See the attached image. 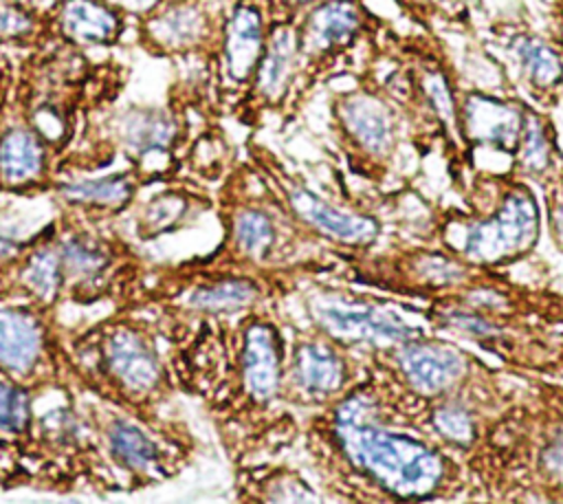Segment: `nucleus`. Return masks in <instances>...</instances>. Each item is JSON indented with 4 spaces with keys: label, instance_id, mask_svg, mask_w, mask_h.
<instances>
[{
    "label": "nucleus",
    "instance_id": "obj_23",
    "mask_svg": "<svg viewBox=\"0 0 563 504\" xmlns=\"http://www.w3.org/2000/svg\"><path fill=\"white\" fill-rule=\"evenodd\" d=\"M528 108L486 92H466L460 101V134L466 141L515 154Z\"/></svg>",
    "mask_w": 563,
    "mask_h": 504
},
{
    "label": "nucleus",
    "instance_id": "obj_9",
    "mask_svg": "<svg viewBox=\"0 0 563 504\" xmlns=\"http://www.w3.org/2000/svg\"><path fill=\"white\" fill-rule=\"evenodd\" d=\"M106 134L110 147L128 158L145 187L185 176L187 117L180 108L125 106L108 117Z\"/></svg>",
    "mask_w": 563,
    "mask_h": 504
},
{
    "label": "nucleus",
    "instance_id": "obj_6",
    "mask_svg": "<svg viewBox=\"0 0 563 504\" xmlns=\"http://www.w3.org/2000/svg\"><path fill=\"white\" fill-rule=\"evenodd\" d=\"M55 240L64 275V302L79 306L103 299L125 306L143 286L150 264L117 222L97 224L57 211Z\"/></svg>",
    "mask_w": 563,
    "mask_h": 504
},
{
    "label": "nucleus",
    "instance_id": "obj_11",
    "mask_svg": "<svg viewBox=\"0 0 563 504\" xmlns=\"http://www.w3.org/2000/svg\"><path fill=\"white\" fill-rule=\"evenodd\" d=\"M299 77L297 18H271L264 53L246 90L231 106V112L246 123H255L268 114H290L297 108Z\"/></svg>",
    "mask_w": 563,
    "mask_h": 504
},
{
    "label": "nucleus",
    "instance_id": "obj_16",
    "mask_svg": "<svg viewBox=\"0 0 563 504\" xmlns=\"http://www.w3.org/2000/svg\"><path fill=\"white\" fill-rule=\"evenodd\" d=\"M143 180L132 167L108 174H59L48 191L59 213L86 222H119L134 207Z\"/></svg>",
    "mask_w": 563,
    "mask_h": 504
},
{
    "label": "nucleus",
    "instance_id": "obj_29",
    "mask_svg": "<svg viewBox=\"0 0 563 504\" xmlns=\"http://www.w3.org/2000/svg\"><path fill=\"white\" fill-rule=\"evenodd\" d=\"M552 136L548 121H543L534 110L528 108V117L523 123V132L519 139V145L515 150V156L519 163L530 172H541L552 161Z\"/></svg>",
    "mask_w": 563,
    "mask_h": 504
},
{
    "label": "nucleus",
    "instance_id": "obj_27",
    "mask_svg": "<svg viewBox=\"0 0 563 504\" xmlns=\"http://www.w3.org/2000/svg\"><path fill=\"white\" fill-rule=\"evenodd\" d=\"M398 365L407 381L420 392H440L453 385L464 372V359L446 346H411L398 352Z\"/></svg>",
    "mask_w": 563,
    "mask_h": 504
},
{
    "label": "nucleus",
    "instance_id": "obj_31",
    "mask_svg": "<svg viewBox=\"0 0 563 504\" xmlns=\"http://www.w3.org/2000/svg\"><path fill=\"white\" fill-rule=\"evenodd\" d=\"M396 2L422 20H431L435 15H455L462 9L460 0H396Z\"/></svg>",
    "mask_w": 563,
    "mask_h": 504
},
{
    "label": "nucleus",
    "instance_id": "obj_18",
    "mask_svg": "<svg viewBox=\"0 0 563 504\" xmlns=\"http://www.w3.org/2000/svg\"><path fill=\"white\" fill-rule=\"evenodd\" d=\"M211 207H216V198L200 180L187 176L167 180L125 213L130 218L128 235L136 244L156 242L187 229Z\"/></svg>",
    "mask_w": 563,
    "mask_h": 504
},
{
    "label": "nucleus",
    "instance_id": "obj_25",
    "mask_svg": "<svg viewBox=\"0 0 563 504\" xmlns=\"http://www.w3.org/2000/svg\"><path fill=\"white\" fill-rule=\"evenodd\" d=\"M235 500L240 502H308V500H317V493L295 469L253 460L235 467Z\"/></svg>",
    "mask_w": 563,
    "mask_h": 504
},
{
    "label": "nucleus",
    "instance_id": "obj_35",
    "mask_svg": "<svg viewBox=\"0 0 563 504\" xmlns=\"http://www.w3.org/2000/svg\"><path fill=\"white\" fill-rule=\"evenodd\" d=\"M554 229H556V233H559V240L563 242V207L556 211V216H554Z\"/></svg>",
    "mask_w": 563,
    "mask_h": 504
},
{
    "label": "nucleus",
    "instance_id": "obj_12",
    "mask_svg": "<svg viewBox=\"0 0 563 504\" xmlns=\"http://www.w3.org/2000/svg\"><path fill=\"white\" fill-rule=\"evenodd\" d=\"M372 20L363 0H323L297 18L301 55L297 106L314 81L356 46Z\"/></svg>",
    "mask_w": 563,
    "mask_h": 504
},
{
    "label": "nucleus",
    "instance_id": "obj_2",
    "mask_svg": "<svg viewBox=\"0 0 563 504\" xmlns=\"http://www.w3.org/2000/svg\"><path fill=\"white\" fill-rule=\"evenodd\" d=\"M299 277L301 271L242 273L205 269L185 260L174 266H152L143 286L125 306L147 313L158 328L229 321L282 304Z\"/></svg>",
    "mask_w": 563,
    "mask_h": 504
},
{
    "label": "nucleus",
    "instance_id": "obj_30",
    "mask_svg": "<svg viewBox=\"0 0 563 504\" xmlns=\"http://www.w3.org/2000/svg\"><path fill=\"white\" fill-rule=\"evenodd\" d=\"M435 425L449 440L468 442L473 438L471 418L460 409H440L435 414Z\"/></svg>",
    "mask_w": 563,
    "mask_h": 504
},
{
    "label": "nucleus",
    "instance_id": "obj_21",
    "mask_svg": "<svg viewBox=\"0 0 563 504\" xmlns=\"http://www.w3.org/2000/svg\"><path fill=\"white\" fill-rule=\"evenodd\" d=\"M539 231V211L530 194L512 191L495 218L477 222L464 242L468 258L477 262H499L532 246Z\"/></svg>",
    "mask_w": 563,
    "mask_h": 504
},
{
    "label": "nucleus",
    "instance_id": "obj_34",
    "mask_svg": "<svg viewBox=\"0 0 563 504\" xmlns=\"http://www.w3.org/2000/svg\"><path fill=\"white\" fill-rule=\"evenodd\" d=\"M15 88V75L11 64H0V117L11 108V97Z\"/></svg>",
    "mask_w": 563,
    "mask_h": 504
},
{
    "label": "nucleus",
    "instance_id": "obj_15",
    "mask_svg": "<svg viewBox=\"0 0 563 504\" xmlns=\"http://www.w3.org/2000/svg\"><path fill=\"white\" fill-rule=\"evenodd\" d=\"M222 13L205 0H165L156 11L134 22L136 44L152 57H211Z\"/></svg>",
    "mask_w": 563,
    "mask_h": 504
},
{
    "label": "nucleus",
    "instance_id": "obj_17",
    "mask_svg": "<svg viewBox=\"0 0 563 504\" xmlns=\"http://www.w3.org/2000/svg\"><path fill=\"white\" fill-rule=\"evenodd\" d=\"M59 158L22 119L0 117V196H46L57 178Z\"/></svg>",
    "mask_w": 563,
    "mask_h": 504
},
{
    "label": "nucleus",
    "instance_id": "obj_5",
    "mask_svg": "<svg viewBox=\"0 0 563 504\" xmlns=\"http://www.w3.org/2000/svg\"><path fill=\"white\" fill-rule=\"evenodd\" d=\"M374 403L352 392L334 403L330 442L363 475L398 497H422L442 478V460L422 442L376 423Z\"/></svg>",
    "mask_w": 563,
    "mask_h": 504
},
{
    "label": "nucleus",
    "instance_id": "obj_10",
    "mask_svg": "<svg viewBox=\"0 0 563 504\" xmlns=\"http://www.w3.org/2000/svg\"><path fill=\"white\" fill-rule=\"evenodd\" d=\"M290 293L297 295L308 328L336 343H407L418 335L396 310L374 302L328 288H301L299 280Z\"/></svg>",
    "mask_w": 563,
    "mask_h": 504
},
{
    "label": "nucleus",
    "instance_id": "obj_26",
    "mask_svg": "<svg viewBox=\"0 0 563 504\" xmlns=\"http://www.w3.org/2000/svg\"><path fill=\"white\" fill-rule=\"evenodd\" d=\"M506 48L530 90L548 95L563 84V55L532 31L510 33Z\"/></svg>",
    "mask_w": 563,
    "mask_h": 504
},
{
    "label": "nucleus",
    "instance_id": "obj_4",
    "mask_svg": "<svg viewBox=\"0 0 563 504\" xmlns=\"http://www.w3.org/2000/svg\"><path fill=\"white\" fill-rule=\"evenodd\" d=\"M75 390L99 456L119 491L169 482L196 458V436L178 416L130 412L86 390Z\"/></svg>",
    "mask_w": 563,
    "mask_h": 504
},
{
    "label": "nucleus",
    "instance_id": "obj_13",
    "mask_svg": "<svg viewBox=\"0 0 563 504\" xmlns=\"http://www.w3.org/2000/svg\"><path fill=\"white\" fill-rule=\"evenodd\" d=\"M284 401L288 407H314L339 396L347 383V363L336 341L312 328L286 321Z\"/></svg>",
    "mask_w": 563,
    "mask_h": 504
},
{
    "label": "nucleus",
    "instance_id": "obj_20",
    "mask_svg": "<svg viewBox=\"0 0 563 504\" xmlns=\"http://www.w3.org/2000/svg\"><path fill=\"white\" fill-rule=\"evenodd\" d=\"M44 13L51 42L77 51L112 48L130 26V20L103 0H53Z\"/></svg>",
    "mask_w": 563,
    "mask_h": 504
},
{
    "label": "nucleus",
    "instance_id": "obj_7",
    "mask_svg": "<svg viewBox=\"0 0 563 504\" xmlns=\"http://www.w3.org/2000/svg\"><path fill=\"white\" fill-rule=\"evenodd\" d=\"M0 376L33 392L75 387L57 310L0 297Z\"/></svg>",
    "mask_w": 563,
    "mask_h": 504
},
{
    "label": "nucleus",
    "instance_id": "obj_22",
    "mask_svg": "<svg viewBox=\"0 0 563 504\" xmlns=\"http://www.w3.org/2000/svg\"><path fill=\"white\" fill-rule=\"evenodd\" d=\"M55 227L57 218L40 238L33 240L11 271L0 277V297L59 310V304H64V275Z\"/></svg>",
    "mask_w": 563,
    "mask_h": 504
},
{
    "label": "nucleus",
    "instance_id": "obj_33",
    "mask_svg": "<svg viewBox=\"0 0 563 504\" xmlns=\"http://www.w3.org/2000/svg\"><path fill=\"white\" fill-rule=\"evenodd\" d=\"M323 0H264L271 18H299L306 9Z\"/></svg>",
    "mask_w": 563,
    "mask_h": 504
},
{
    "label": "nucleus",
    "instance_id": "obj_24",
    "mask_svg": "<svg viewBox=\"0 0 563 504\" xmlns=\"http://www.w3.org/2000/svg\"><path fill=\"white\" fill-rule=\"evenodd\" d=\"M0 277L22 258V253L40 238L57 218V207L44 213L46 196H0Z\"/></svg>",
    "mask_w": 563,
    "mask_h": 504
},
{
    "label": "nucleus",
    "instance_id": "obj_1",
    "mask_svg": "<svg viewBox=\"0 0 563 504\" xmlns=\"http://www.w3.org/2000/svg\"><path fill=\"white\" fill-rule=\"evenodd\" d=\"M163 339L156 321L132 306L66 332L75 387L130 412L169 414L180 387Z\"/></svg>",
    "mask_w": 563,
    "mask_h": 504
},
{
    "label": "nucleus",
    "instance_id": "obj_3",
    "mask_svg": "<svg viewBox=\"0 0 563 504\" xmlns=\"http://www.w3.org/2000/svg\"><path fill=\"white\" fill-rule=\"evenodd\" d=\"M213 198L220 242L209 253L189 258V264L242 273L301 271V264L290 260L301 233L282 213L249 161L231 165L218 180Z\"/></svg>",
    "mask_w": 563,
    "mask_h": 504
},
{
    "label": "nucleus",
    "instance_id": "obj_28",
    "mask_svg": "<svg viewBox=\"0 0 563 504\" xmlns=\"http://www.w3.org/2000/svg\"><path fill=\"white\" fill-rule=\"evenodd\" d=\"M44 9L26 0H0V48L40 51L51 46Z\"/></svg>",
    "mask_w": 563,
    "mask_h": 504
},
{
    "label": "nucleus",
    "instance_id": "obj_32",
    "mask_svg": "<svg viewBox=\"0 0 563 504\" xmlns=\"http://www.w3.org/2000/svg\"><path fill=\"white\" fill-rule=\"evenodd\" d=\"M108 7L123 13L128 20H141L156 11L165 0H103Z\"/></svg>",
    "mask_w": 563,
    "mask_h": 504
},
{
    "label": "nucleus",
    "instance_id": "obj_19",
    "mask_svg": "<svg viewBox=\"0 0 563 504\" xmlns=\"http://www.w3.org/2000/svg\"><path fill=\"white\" fill-rule=\"evenodd\" d=\"M330 110L347 150L372 161L391 154L398 121L391 103L380 92L367 86L345 90L334 97Z\"/></svg>",
    "mask_w": 563,
    "mask_h": 504
},
{
    "label": "nucleus",
    "instance_id": "obj_14",
    "mask_svg": "<svg viewBox=\"0 0 563 504\" xmlns=\"http://www.w3.org/2000/svg\"><path fill=\"white\" fill-rule=\"evenodd\" d=\"M271 15L264 0H231L222 11L220 33L209 57V66L216 73L218 92L235 99L246 90L257 62L266 46Z\"/></svg>",
    "mask_w": 563,
    "mask_h": 504
},
{
    "label": "nucleus",
    "instance_id": "obj_8",
    "mask_svg": "<svg viewBox=\"0 0 563 504\" xmlns=\"http://www.w3.org/2000/svg\"><path fill=\"white\" fill-rule=\"evenodd\" d=\"M246 161L282 213L301 235H314L325 242L347 246H365L376 240L378 222L374 218L334 207L292 169H288L273 150L260 143H249Z\"/></svg>",
    "mask_w": 563,
    "mask_h": 504
}]
</instances>
